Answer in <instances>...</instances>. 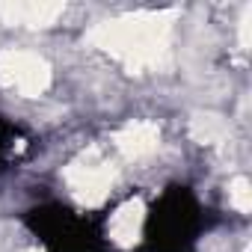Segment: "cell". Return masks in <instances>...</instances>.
<instances>
[{"mask_svg":"<svg viewBox=\"0 0 252 252\" xmlns=\"http://www.w3.org/2000/svg\"><path fill=\"white\" fill-rule=\"evenodd\" d=\"M249 184L240 178V181H234V190H231V196H234V205L240 208V211H246L249 208V190H246Z\"/></svg>","mask_w":252,"mask_h":252,"instance_id":"obj_2","label":"cell"},{"mask_svg":"<svg viewBox=\"0 0 252 252\" xmlns=\"http://www.w3.org/2000/svg\"><path fill=\"white\" fill-rule=\"evenodd\" d=\"M140 222H143L140 205H137V202L125 205L122 211H116V214H113V225H110L113 240H119V243H125V246L134 243V240H137V231H140Z\"/></svg>","mask_w":252,"mask_h":252,"instance_id":"obj_1","label":"cell"}]
</instances>
